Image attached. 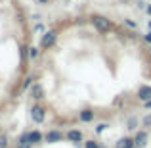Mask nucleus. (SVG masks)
<instances>
[{"instance_id": "obj_1", "label": "nucleus", "mask_w": 151, "mask_h": 148, "mask_svg": "<svg viewBox=\"0 0 151 148\" xmlns=\"http://www.w3.org/2000/svg\"><path fill=\"white\" fill-rule=\"evenodd\" d=\"M92 25L96 27L100 33H109L111 31V21L107 17H103V15H94L92 17Z\"/></svg>"}, {"instance_id": "obj_2", "label": "nucleus", "mask_w": 151, "mask_h": 148, "mask_svg": "<svg viewBox=\"0 0 151 148\" xmlns=\"http://www.w3.org/2000/svg\"><path fill=\"white\" fill-rule=\"evenodd\" d=\"M31 119H33L35 123H42L46 119V110L42 106H38V104H35V106L31 108Z\"/></svg>"}, {"instance_id": "obj_3", "label": "nucleus", "mask_w": 151, "mask_h": 148, "mask_svg": "<svg viewBox=\"0 0 151 148\" xmlns=\"http://www.w3.org/2000/svg\"><path fill=\"white\" fill-rule=\"evenodd\" d=\"M55 39H58L55 31H46V33L42 35V39H40V46L42 48H52L54 42H55Z\"/></svg>"}, {"instance_id": "obj_4", "label": "nucleus", "mask_w": 151, "mask_h": 148, "mask_svg": "<svg viewBox=\"0 0 151 148\" xmlns=\"http://www.w3.org/2000/svg\"><path fill=\"white\" fill-rule=\"evenodd\" d=\"M138 96H140V100L142 102H149L151 100V87L149 85H142L140 89H138Z\"/></svg>"}, {"instance_id": "obj_5", "label": "nucleus", "mask_w": 151, "mask_h": 148, "mask_svg": "<svg viewBox=\"0 0 151 148\" xmlns=\"http://www.w3.org/2000/svg\"><path fill=\"white\" fill-rule=\"evenodd\" d=\"M61 139H63V133H61V131H48V133L44 135V141L50 142V144H52V142H59Z\"/></svg>"}, {"instance_id": "obj_6", "label": "nucleus", "mask_w": 151, "mask_h": 148, "mask_svg": "<svg viewBox=\"0 0 151 148\" xmlns=\"http://www.w3.org/2000/svg\"><path fill=\"white\" fill-rule=\"evenodd\" d=\"M17 148H33V142L29 139V133H21L17 139Z\"/></svg>"}, {"instance_id": "obj_7", "label": "nucleus", "mask_w": 151, "mask_h": 148, "mask_svg": "<svg viewBox=\"0 0 151 148\" xmlns=\"http://www.w3.org/2000/svg\"><path fill=\"white\" fill-rule=\"evenodd\" d=\"M31 96H33L35 100L44 98V89H42V85H40V83H35V85L31 87Z\"/></svg>"}, {"instance_id": "obj_8", "label": "nucleus", "mask_w": 151, "mask_h": 148, "mask_svg": "<svg viewBox=\"0 0 151 148\" xmlns=\"http://www.w3.org/2000/svg\"><path fill=\"white\" fill-rule=\"evenodd\" d=\"M134 142H136L138 148L145 146V144H147V133H145V131H138L136 137H134Z\"/></svg>"}, {"instance_id": "obj_9", "label": "nucleus", "mask_w": 151, "mask_h": 148, "mask_svg": "<svg viewBox=\"0 0 151 148\" xmlns=\"http://www.w3.org/2000/svg\"><path fill=\"white\" fill-rule=\"evenodd\" d=\"M117 148H136V142H134V139H130V137H122V139H119Z\"/></svg>"}, {"instance_id": "obj_10", "label": "nucleus", "mask_w": 151, "mask_h": 148, "mask_svg": "<svg viewBox=\"0 0 151 148\" xmlns=\"http://www.w3.org/2000/svg\"><path fill=\"white\" fill-rule=\"evenodd\" d=\"M67 139H69L71 142H75V144H78V142H82V133L78 129H71L69 133H67Z\"/></svg>"}, {"instance_id": "obj_11", "label": "nucleus", "mask_w": 151, "mask_h": 148, "mask_svg": "<svg viewBox=\"0 0 151 148\" xmlns=\"http://www.w3.org/2000/svg\"><path fill=\"white\" fill-rule=\"evenodd\" d=\"M29 139H31V142H33V144H40L42 141H44V135L40 133V131H29Z\"/></svg>"}, {"instance_id": "obj_12", "label": "nucleus", "mask_w": 151, "mask_h": 148, "mask_svg": "<svg viewBox=\"0 0 151 148\" xmlns=\"http://www.w3.org/2000/svg\"><path fill=\"white\" fill-rule=\"evenodd\" d=\"M78 119H81L82 123H90V121H94V112H92V110H82L81 114H78Z\"/></svg>"}, {"instance_id": "obj_13", "label": "nucleus", "mask_w": 151, "mask_h": 148, "mask_svg": "<svg viewBox=\"0 0 151 148\" xmlns=\"http://www.w3.org/2000/svg\"><path fill=\"white\" fill-rule=\"evenodd\" d=\"M84 148H101L96 141H84Z\"/></svg>"}, {"instance_id": "obj_14", "label": "nucleus", "mask_w": 151, "mask_h": 148, "mask_svg": "<svg viewBox=\"0 0 151 148\" xmlns=\"http://www.w3.org/2000/svg\"><path fill=\"white\" fill-rule=\"evenodd\" d=\"M138 127V119L136 117H130L128 119V129H136Z\"/></svg>"}, {"instance_id": "obj_15", "label": "nucleus", "mask_w": 151, "mask_h": 148, "mask_svg": "<svg viewBox=\"0 0 151 148\" xmlns=\"http://www.w3.org/2000/svg\"><path fill=\"white\" fill-rule=\"evenodd\" d=\"M37 56H38V48H35V46H31V48H29V58H37Z\"/></svg>"}, {"instance_id": "obj_16", "label": "nucleus", "mask_w": 151, "mask_h": 148, "mask_svg": "<svg viewBox=\"0 0 151 148\" xmlns=\"http://www.w3.org/2000/svg\"><path fill=\"white\" fill-rule=\"evenodd\" d=\"M0 148H8V141H6V137H0Z\"/></svg>"}, {"instance_id": "obj_17", "label": "nucleus", "mask_w": 151, "mask_h": 148, "mask_svg": "<svg viewBox=\"0 0 151 148\" xmlns=\"http://www.w3.org/2000/svg\"><path fill=\"white\" fill-rule=\"evenodd\" d=\"M124 23H126V25H128V27H132V29H134V27H136V23H134L132 19H124Z\"/></svg>"}, {"instance_id": "obj_18", "label": "nucleus", "mask_w": 151, "mask_h": 148, "mask_svg": "<svg viewBox=\"0 0 151 148\" xmlns=\"http://www.w3.org/2000/svg\"><path fill=\"white\" fill-rule=\"evenodd\" d=\"M144 125H151V115H145L144 117Z\"/></svg>"}, {"instance_id": "obj_19", "label": "nucleus", "mask_w": 151, "mask_h": 148, "mask_svg": "<svg viewBox=\"0 0 151 148\" xmlns=\"http://www.w3.org/2000/svg\"><path fill=\"white\" fill-rule=\"evenodd\" d=\"M105 127H107L105 123H101V125H98V129H96V131H98V133H101V131H105Z\"/></svg>"}, {"instance_id": "obj_20", "label": "nucleus", "mask_w": 151, "mask_h": 148, "mask_svg": "<svg viewBox=\"0 0 151 148\" xmlns=\"http://www.w3.org/2000/svg\"><path fill=\"white\" fill-rule=\"evenodd\" d=\"M144 39H145V42H149V44H151V31H149V33H147V35H145V37H144Z\"/></svg>"}, {"instance_id": "obj_21", "label": "nucleus", "mask_w": 151, "mask_h": 148, "mask_svg": "<svg viewBox=\"0 0 151 148\" xmlns=\"http://www.w3.org/2000/svg\"><path fill=\"white\" fill-rule=\"evenodd\" d=\"M29 85H31V77H27L25 83H23V87H29Z\"/></svg>"}, {"instance_id": "obj_22", "label": "nucleus", "mask_w": 151, "mask_h": 148, "mask_svg": "<svg viewBox=\"0 0 151 148\" xmlns=\"http://www.w3.org/2000/svg\"><path fill=\"white\" fill-rule=\"evenodd\" d=\"M144 106H145V108H151V100H149V102H145Z\"/></svg>"}, {"instance_id": "obj_23", "label": "nucleus", "mask_w": 151, "mask_h": 148, "mask_svg": "<svg viewBox=\"0 0 151 148\" xmlns=\"http://www.w3.org/2000/svg\"><path fill=\"white\" fill-rule=\"evenodd\" d=\"M38 2H40V4H48V0H38Z\"/></svg>"}, {"instance_id": "obj_24", "label": "nucleus", "mask_w": 151, "mask_h": 148, "mask_svg": "<svg viewBox=\"0 0 151 148\" xmlns=\"http://www.w3.org/2000/svg\"><path fill=\"white\" fill-rule=\"evenodd\" d=\"M147 14H149V15H151V6H147Z\"/></svg>"}, {"instance_id": "obj_25", "label": "nucleus", "mask_w": 151, "mask_h": 148, "mask_svg": "<svg viewBox=\"0 0 151 148\" xmlns=\"http://www.w3.org/2000/svg\"><path fill=\"white\" fill-rule=\"evenodd\" d=\"M136 148H138V146H136Z\"/></svg>"}]
</instances>
